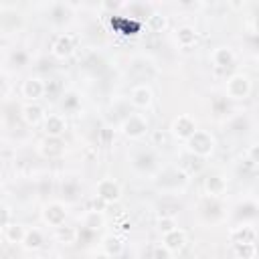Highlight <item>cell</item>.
Instances as JSON below:
<instances>
[{"label":"cell","mask_w":259,"mask_h":259,"mask_svg":"<svg viewBox=\"0 0 259 259\" xmlns=\"http://www.w3.org/2000/svg\"><path fill=\"white\" fill-rule=\"evenodd\" d=\"M57 259H61V257H57Z\"/></svg>","instance_id":"31"},{"label":"cell","mask_w":259,"mask_h":259,"mask_svg":"<svg viewBox=\"0 0 259 259\" xmlns=\"http://www.w3.org/2000/svg\"><path fill=\"white\" fill-rule=\"evenodd\" d=\"M73 49H75V40H73L71 34H59L55 38V42H53V53L57 57H61V59L69 57L73 53Z\"/></svg>","instance_id":"11"},{"label":"cell","mask_w":259,"mask_h":259,"mask_svg":"<svg viewBox=\"0 0 259 259\" xmlns=\"http://www.w3.org/2000/svg\"><path fill=\"white\" fill-rule=\"evenodd\" d=\"M212 146H214L212 136H210V134H206V132L196 130V132H194V136H190V138H188V150H190L194 156H198V158L208 156V154L212 152Z\"/></svg>","instance_id":"1"},{"label":"cell","mask_w":259,"mask_h":259,"mask_svg":"<svg viewBox=\"0 0 259 259\" xmlns=\"http://www.w3.org/2000/svg\"><path fill=\"white\" fill-rule=\"evenodd\" d=\"M45 117H47V113L38 103H26L22 107V119L28 125H38L40 121H45Z\"/></svg>","instance_id":"10"},{"label":"cell","mask_w":259,"mask_h":259,"mask_svg":"<svg viewBox=\"0 0 259 259\" xmlns=\"http://www.w3.org/2000/svg\"><path fill=\"white\" fill-rule=\"evenodd\" d=\"M235 249H237L239 257H243V259H253L255 257V245L253 243H239V245H235Z\"/></svg>","instance_id":"23"},{"label":"cell","mask_w":259,"mask_h":259,"mask_svg":"<svg viewBox=\"0 0 259 259\" xmlns=\"http://www.w3.org/2000/svg\"><path fill=\"white\" fill-rule=\"evenodd\" d=\"M204 186H206V192H208L212 198H217V196H221V194L225 192L227 182H225V178H221V176H210V178H206Z\"/></svg>","instance_id":"17"},{"label":"cell","mask_w":259,"mask_h":259,"mask_svg":"<svg viewBox=\"0 0 259 259\" xmlns=\"http://www.w3.org/2000/svg\"><path fill=\"white\" fill-rule=\"evenodd\" d=\"M57 239H61V241H65V243H75V241H77V231L63 225V227L57 229Z\"/></svg>","instance_id":"22"},{"label":"cell","mask_w":259,"mask_h":259,"mask_svg":"<svg viewBox=\"0 0 259 259\" xmlns=\"http://www.w3.org/2000/svg\"><path fill=\"white\" fill-rule=\"evenodd\" d=\"M152 162H154V156H152V154H140V156L136 158L134 166L140 168V170H148V168L152 166Z\"/></svg>","instance_id":"25"},{"label":"cell","mask_w":259,"mask_h":259,"mask_svg":"<svg viewBox=\"0 0 259 259\" xmlns=\"http://www.w3.org/2000/svg\"><path fill=\"white\" fill-rule=\"evenodd\" d=\"M255 26H257V32H259V16H257V20H255Z\"/></svg>","instance_id":"30"},{"label":"cell","mask_w":259,"mask_h":259,"mask_svg":"<svg viewBox=\"0 0 259 259\" xmlns=\"http://www.w3.org/2000/svg\"><path fill=\"white\" fill-rule=\"evenodd\" d=\"M101 247H103V253L109 255V257L119 255V251H121V243H119V239H115V237H105L103 243H101Z\"/></svg>","instance_id":"21"},{"label":"cell","mask_w":259,"mask_h":259,"mask_svg":"<svg viewBox=\"0 0 259 259\" xmlns=\"http://www.w3.org/2000/svg\"><path fill=\"white\" fill-rule=\"evenodd\" d=\"M42 123H45V132L49 138H61L65 127H67V121L61 113H49Z\"/></svg>","instance_id":"8"},{"label":"cell","mask_w":259,"mask_h":259,"mask_svg":"<svg viewBox=\"0 0 259 259\" xmlns=\"http://www.w3.org/2000/svg\"><path fill=\"white\" fill-rule=\"evenodd\" d=\"M42 245H45V237H42L40 229H28L26 237L22 241V247L28 249V251H38Z\"/></svg>","instance_id":"15"},{"label":"cell","mask_w":259,"mask_h":259,"mask_svg":"<svg viewBox=\"0 0 259 259\" xmlns=\"http://www.w3.org/2000/svg\"><path fill=\"white\" fill-rule=\"evenodd\" d=\"M119 194H121V190H119V184L115 180H111V178L99 180V184H97V196L103 202H113V200L119 198Z\"/></svg>","instance_id":"7"},{"label":"cell","mask_w":259,"mask_h":259,"mask_svg":"<svg viewBox=\"0 0 259 259\" xmlns=\"http://www.w3.org/2000/svg\"><path fill=\"white\" fill-rule=\"evenodd\" d=\"M38 152L45 156V158H59L63 156L65 152V144L61 138H45L40 144H38Z\"/></svg>","instance_id":"9"},{"label":"cell","mask_w":259,"mask_h":259,"mask_svg":"<svg viewBox=\"0 0 259 259\" xmlns=\"http://www.w3.org/2000/svg\"><path fill=\"white\" fill-rule=\"evenodd\" d=\"M249 156H251V162H257L259 164V146H253L249 150Z\"/></svg>","instance_id":"29"},{"label":"cell","mask_w":259,"mask_h":259,"mask_svg":"<svg viewBox=\"0 0 259 259\" xmlns=\"http://www.w3.org/2000/svg\"><path fill=\"white\" fill-rule=\"evenodd\" d=\"M83 227L89 231H99L103 227V217L99 210H87L85 219H83Z\"/></svg>","instance_id":"18"},{"label":"cell","mask_w":259,"mask_h":259,"mask_svg":"<svg viewBox=\"0 0 259 259\" xmlns=\"http://www.w3.org/2000/svg\"><path fill=\"white\" fill-rule=\"evenodd\" d=\"M65 217H67V210H65V206L61 202H49L45 206V210H42V219L55 229L65 225Z\"/></svg>","instance_id":"6"},{"label":"cell","mask_w":259,"mask_h":259,"mask_svg":"<svg viewBox=\"0 0 259 259\" xmlns=\"http://www.w3.org/2000/svg\"><path fill=\"white\" fill-rule=\"evenodd\" d=\"M132 103L136 107H148L152 103V89L148 85H136L132 89Z\"/></svg>","instance_id":"14"},{"label":"cell","mask_w":259,"mask_h":259,"mask_svg":"<svg viewBox=\"0 0 259 259\" xmlns=\"http://www.w3.org/2000/svg\"><path fill=\"white\" fill-rule=\"evenodd\" d=\"M75 97H77L75 93L63 95V109H67V111H73V103H77V99H75Z\"/></svg>","instance_id":"28"},{"label":"cell","mask_w":259,"mask_h":259,"mask_svg":"<svg viewBox=\"0 0 259 259\" xmlns=\"http://www.w3.org/2000/svg\"><path fill=\"white\" fill-rule=\"evenodd\" d=\"M255 239V231L251 227H239L233 231V243L239 245V243H253Z\"/></svg>","instance_id":"19"},{"label":"cell","mask_w":259,"mask_h":259,"mask_svg":"<svg viewBox=\"0 0 259 259\" xmlns=\"http://www.w3.org/2000/svg\"><path fill=\"white\" fill-rule=\"evenodd\" d=\"M194 132H196V123H194V119H192L190 115H186V113L178 115V117L172 121V134H174L176 138L188 140L190 136H194Z\"/></svg>","instance_id":"5"},{"label":"cell","mask_w":259,"mask_h":259,"mask_svg":"<svg viewBox=\"0 0 259 259\" xmlns=\"http://www.w3.org/2000/svg\"><path fill=\"white\" fill-rule=\"evenodd\" d=\"M176 38H178V42L182 47H190L196 40V30L190 28V26H182V28L176 30Z\"/></svg>","instance_id":"20"},{"label":"cell","mask_w":259,"mask_h":259,"mask_svg":"<svg viewBox=\"0 0 259 259\" xmlns=\"http://www.w3.org/2000/svg\"><path fill=\"white\" fill-rule=\"evenodd\" d=\"M170 255H172V251L164 245H156L152 249V259H170Z\"/></svg>","instance_id":"26"},{"label":"cell","mask_w":259,"mask_h":259,"mask_svg":"<svg viewBox=\"0 0 259 259\" xmlns=\"http://www.w3.org/2000/svg\"><path fill=\"white\" fill-rule=\"evenodd\" d=\"M22 97L26 99H40L47 95V81L38 79V77H28L24 83H22V89H20Z\"/></svg>","instance_id":"4"},{"label":"cell","mask_w":259,"mask_h":259,"mask_svg":"<svg viewBox=\"0 0 259 259\" xmlns=\"http://www.w3.org/2000/svg\"><path fill=\"white\" fill-rule=\"evenodd\" d=\"M184 243H186V233L182 231V229H174V231H170V233H166L164 235V247H168L172 253H178L182 247H184Z\"/></svg>","instance_id":"12"},{"label":"cell","mask_w":259,"mask_h":259,"mask_svg":"<svg viewBox=\"0 0 259 259\" xmlns=\"http://www.w3.org/2000/svg\"><path fill=\"white\" fill-rule=\"evenodd\" d=\"M158 229H160L164 235L170 233V231H174V229H176L174 217H160V219H158Z\"/></svg>","instance_id":"24"},{"label":"cell","mask_w":259,"mask_h":259,"mask_svg":"<svg viewBox=\"0 0 259 259\" xmlns=\"http://www.w3.org/2000/svg\"><path fill=\"white\" fill-rule=\"evenodd\" d=\"M10 59L14 61V63H18V67H24L26 65V53H22V51H14L12 55H10Z\"/></svg>","instance_id":"27"},{"label":"cell","mask_w":259,"mask_h":259,"mask_svg":"<svg viewBox=\"0 0 259 259\" xmlns=\"http://www.w3.org/2000/svg\"><path fill=\"white\" fill-rule=\"evenodd\" d=\"M148 132V121L140 113H130L123 121V134L130 138H142Z\"/></svg>","instance_id":"3"},{"label":"cell","mask_w":259,"mask_h":259,"mask_svg":"<svg viewBox=\"0 0 259 259\" xmlns=\"http://www.w3.org/2000/svg\"><path fill=\"white\" fill-rule=\"evenodd\" d=\"M212 61L217 67H231L235 63V55L231 49H225V47H219L214 53H212Z\"/></svg>","instance_id":"16"},{"label":"cell","mask_w":259,"mask_h":259,"mask_svg":"<svg viewBox=\"0 0 259 259\" xmlns=\"http://www.w3.org/2000/svg\"><path fill=\"white\" fill-rule=\"evenodd\" d=\"M251 91V83L245 75H233L227 81V97L231 99H245Z\"/></svg>","instance_id":"2"},{"label":"cell","mask_w":259,"mask_h":259,"mask_svg":"<svg viewBox=\"0 0 259 259\" xmlns=\"http://www.w3.org/2000/svg\"><path fill=\"white\" fill-rule=\"evenodd\" d=\"M26 231H28V229H24L22 225L10 223L8 227L2 229V235H4V241H6V243H12V245L20 243V245H22V241H24V237H26Z\"/></svg>","instance_id":"13"}]
</instances>
